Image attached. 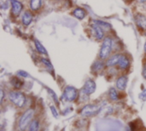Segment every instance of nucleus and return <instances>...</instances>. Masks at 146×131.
<instances>
[{
    "mask_svg": "<svg viewBox=\"0 0 146 131\" xmlns=\"http://www.w3.org/2000/svg\"><path fill=\"white\" fill-rule=\"evenodd\" d=\"M140 97H141V99H142L143 101H146V90H145L142 92Z\"/></svg>",
    "mask_w": 146,
    "mask_h": 131,
    "instance_id": "26",
    "label": "nucleus"
},
{
    "mask_svg": "<svg viewBox=\"0 0 146 131\" xmlns=\"http://www.w3.org/2000/svg\"><path fill=\"white\" fill-rule=\"evenodd\" d=\"M78 96V90L73 86H67L63 91V97L67 101H74Z\"/></svg>",
    "mask_w": 146,
    "mask_h": 131,
    "instance_id": "5",
    "label": "nucleus"
},
{
    "mask_svg": "<svg viewBox=\"0 0 146 131\" xmlns=\"http://www.w3.org/2000/svg\"><path fill=\"white\" fill-rule=\"evenodd\" d=\"M121 56H122V55H115L111 56L106 61V66H115L116 64H119V61H120Z\"/></svg>",
    "mask_w": 146,
    "mask_h": 131,
    "instance_id": "11",
    "label": "nucleus"
},
{
    "mask_svg": "<svg viewBox=\"0 0 146 131\" xmlns=\"http://www.w3.org/2000/svg\"><path fill=\"white\" fill-rule=\"evenodd\" d=\"M11 84L13 85V87H15V89H21L23 85V81L17 78H13L10 81Z\"/></svg>",
    "mask_w": 146,
    "mask_h": 131,
    "instance_id": "17",
    "label": "nucleus"
},
{
    "mask_svg": "<svg viewBox=\"0 0 146 131\" xmlns=\"http://www.w3.org/2000/svg\"><path fill=\"white\" fill-rule=\"evenodd\" d=\"M39 122L38 120H33L29 126V131H38Z\"/></svg>",
    "mask_w": 146,
    "mask_h": 131,
    "instance_id": "19",
    "label": "nucleus"
},
{
    "mask_svg": "<svg viewBox=\"0 0 146 131\" xmlns=\"http://www.w3.org/2000/svg\"><path fill=\"white\" fill-rule=\"evenodd\" d=\"M33 20V14L29 12V11H26L23 15H22V18H21V21L23 23L24 26H27L31 24Z\"/></svg>",
    "mask_w": 146,
    "mask_h": 131,
    "instance_id": "12",
    "label": "nucleus"
},
{
    "mask_svg": "<svg viewBox=\"0 0 146 131\" xmlns=\"http://www.w3.org/2000/svg\"><path fill=\"white\" fill-rule=\"evenodd\" d=\"M94 67H95V70H96V71L101 70V69L104 67V64H103L102 62H100V61H98V62H96Z\"/></svg>",
    "mask_w": 146,
    "mask_h": 131,
    "instance_id": "21",
    "label": "nucleus"
},
{
    "mask_svg": "<svg viewBox=\"0 0 146 131\" xmlns=\"http://www.w3.org/2000/svg\"><path fill=\"white\" fill-rule=\"evenodd\" d=\"M48 91L50 92L49 94H50V95L52 96V98L54 99V101H56V103H58V99H57V96H56V94H55V93H54V92H53V91H52L51 90H50V89L48 90Z\"/></svg>",
    "mask_w": 146,
    "mask_h": 131,
    "instance_id": "23",
    "label": "nucleus"
},
{
    "mask_svg": "<svg viewBox=\"0 0 146 131\" xmlns=\"http://www.w3.org/2000/svg\"><path fill=\"white\" fill-rule=\"evenodd\" d=\"M109 94H110V97L111 100H113V101L119 100L118 93H117V91H116V90L115 88H110V91H109Z\"/></svg>",
    "mask_w": 146,
    "mask_h": 131,
    "instance_id": "18",
    "label": "nucleus"
},
{
    "mask_svg": "<svg viewBox=\"0 0 146 131\" xmlns=\"http://www.w3.org/2000/svg\"><path fill=\"white\" fill-rule=\"evenodd\" d=\"M135 22L137 24V26L141 28L142 30L145 31L146 30V17L140 14V13H138L136 15H135Z\"/></svg>",
    "mask_w": 146,
    "mask_h": 131,
    "instance_id": "7",
    "label": "nucleus"
},
{
    "mask_svg": "<svg viewBox=\"0 0 146 131\" xmlns=\"http://www.w3.org/2000/svg\"><path fill=\"white\" fill-rule=\"evenodd\" d=\"M139 2H140V3H145V2H146V0H139Z\"/></svg>",
    "mask_w": 146,
    "mask_h": 131,
    "instance_id": "29",
    "label": "nucleus"
},
{
    "mask_svg": "<svg viewBox=\"0 0 146 131\" xmlns=\"http://www.w3.org/2000/svg\"><path fill=\"white\" fill-rule=\"evenodd\" d=\"M96 90V83L92 80V79H88L83 87V92L84 94L89 95H92V93H94Z\"/></svg>",
    "mask_w": 146,
    "mask_h": 131,
    "instance_id": "6",
    "label": "nucleus"
},
{
    "mask_svg": "<svg viewBox=\"0 0 146 131\" xmlns=\"http://www.w3.org/2000/svg\"><path fill=\"white\" fill-rule=\"evenodd\" d=\"M112 39L110 38H105L104 39L102 47L100 49V52H99V57L101 59H106L108 58V56L110 55L111 49H112Z\"/></svg>",
    "mask_w": 146,
    "mask_h": 131,
    "instance_id": "3",
    "label": "nucleus"
},
{
    "mask_svg": "<svg viewBox=\"0 0 146 131\" xmlns=\"http://www.w3.org/2000/svg\"><path fill=\"white\" fill-rule=\"evenodd\" d=\"M9 100L16 107H22L26 102V96L22 92L20 91H11L9 94Z\"/></svg>",
    "mask_w": 146,
    "mask_h": 131,
    "instance_id": "2",
    "label": "nucleus"
},
{
    "mask_svg": "<svg viewBox=\"0 0 146 131\" xmlns=\"http://www.w3.org/2000/svg\"><path fill=\"white\" fill-rule=\"evenodd\" d=\"M119 67L122 70H125V69H127L129 67V65H130V62H129V60L127 56L125 55H122L120 61H119Z\"/></svg>",
    "mask_w": 146,
    "mask_h": 131,
    "instance_id": "14",
    "label": "nucleus"
},
{
    "mask_svg": "<svg viewBox=\"0 0 146 131\" xmlns=\"http://www.w3.org/2000/svg\"><path fill=\"white\" fill-rule=\"evenodd\" d=\"M127 85V78L126 76L120 77L116 81V88L120 90H125Z\"/></svg>",
    "mask_w": 146,
    "mask_h": 131,
    "instance_id": "9",
    "label": "nucleus"
},
{
    "mask_svg": "<svg viewBox=\"0 0 146 131\" xmlns=\"http://www.w3.org/2000/svg\"><path fill=\"white\" fill-rule=\"evenodd\" d=\"M34 43H35V48L36 49L38 50V53L42 54V55H47V51L45 49V48L41 44V43H39L37 39L34 41Z\"/></svg>",
    "mask_w": 146,
    "mask_h": 131,
    "instance_id": "16",
    "label": "nucleus"
},
{
    "mask_svg": "<svg viewBox=\"0 0 146 131\" xmlns=\"http://www.w3.org/2000/svg\"><path fill=\"white\" fill-rule=\"evenodd\" d=\"M92 30H93V32H94V34H95V36H96V38H98V39H103V38H104V30H103V28L101 27V26H99L98 25H97L96 23H94V24H92Z\"/></svg>",
    "mask_w": 146,
    "mask_h": 131,
    "instance_id": "10",
    "label": "nucleus"
},
{
    "mask_svg": "<svg viewBox=\"0 0 146 131\" xmlns=\"http://www.w3.org/2000/svg\"><path fill=\"white\" fill-rule=\"evenodd\" d=\"M34 116V110L33 109H28L27 110L20 118L19 119V123H18V126L19 129L21 131L25 130L27 127V125L29 124H31L32 119Z\"/></svg>",
    "mask_w": 146,
    "mask_h": 131,
    "instance_id": "1",
    "label": "nucleus"
},
{
    "mask_svg": "<svg viewBox=\"0 0 146 131\" xmlns=\"http://www.w3.org/2000/svg\"><path fill=\"white\" fill-rule=\"evenodd\" d=\"M41 61H42L47 67L52 68V65H51V63H50L48 60H46V59H44V58H42V59H41Z\"/></svg>",
    "mask_w": 146,
    "mask_h": 131,
    "instance_id": "22",
    "label": "nucleus"
},
{
    "mask_svg": "<svg viewBox=\"0 0 146 131\" xmlns=\"http://www.w3.org/2000/svg\"><path fill=\"white\" fill-rule=\"evenodd\" d=\"M18 74H19L20 76H21V77H25V78L28 77L27 72H24V71H20V72H18Z\"/></svg>",
    "mask_w": 146,
    "mask_h": 131,
    "instance_id": "25",
    "label": "nucleus"
},
{
    "mask_svg": "<svg viewBox=\"0 0 146 131\" xmlns=\"http://www.w3.org/2000/svg\"><path fill=\"white\" fill-rule=\"evenodd\" d=\"M94 23H96L97 25H98L99 26H101L102 28H107V29H110V25L107 22H104V21H102V20H95Z\"/></svg>",
    "mask_w": 146,
    "mask_h": 131,
    "instance_id": "20",
    "label": "nucleus"
},
{
    "mask_svg": "<svg viewBox=\"0 0 146 131\" xmlns=\"http://www.w3.org/2000/svg\"><path fill=\"white\" fill-rule=\"evenodd\" d=\"M145 53H146V43H145Z\"/></svg>",
    "mask_w": 146,
    "mask_h": 131,
    "instance_id": "30",
    "label": "nucleus"
},
{
    "mask_svg": "<svg viewBox=\"0 0 146 131\" xmlns=\"http://www.w3.org/2000/svg\"><path fill=\"white\" fill-rule=\"evenodd\" d=\"M73 14L79 20H83L86 15V12L84 9L81 8H76L74 11H73Z\"/></svg>",
    "mask_w": 146,
    "mask_h": 131,
    "instance_id": "13",
    "label": "nucleus"
},
{
    "mask_svg": "<svg viewBox=\"0 0 146 131\" xmlns=\"http://www.w3.org/2000/svg\"><path fill=\"white\" fill-rule=\"evenodd\" d=\"M50 111H51V113H52V114H53V116H54L55 118H57V117H58L57 111H56V109L55 108L54 106H50Z\"/></svg>",
    "mask_w": 146,
    "mask_h": 131,
    "instance_id": "24",
    "label": "nucleus"
},
{
    "mask_svg": "<svg viewBox=\"0 0 146 131\" xmlns=\"http://www.w3.org/2000/svg\"><path fill=\"white\" fill-rule=\"evenodd\" d=\"M0 93H1V104L3 103V96H4V92H3V90H1V91H0Z\"/></svg>",
    "mask_w": 146,
    "mask_h": 131,
    "instance_id": "27",
    "label": "nucleus"
},
{
    "mask_svg": "<svg viewBox=\"0 0 146 131\" xmlns=\"http://www.w3.org/2000/svg\"><path fill=\"white\" fill-rule=\"evenodd\" d=\"M11 5H12V12L13 14L17 16L21 14V10H22V3H20L17 0H12L11 1Z\"/></svg>",
    "mask_w": 146,
    "mask_h": 131,
    "instance_id": "8",
    "label": "nucleus"
},
{
    "mask_svg": "<svg viewBox=\"0 0 146 131\" xmlns=\"http://www.w3.org/2000/svg\"><path fill=\"white\" fill-rule=\"evenodd\" d=\"M41 4H42V0H30V7L34 11L39 9Z\"/></svg>",
    "mask_w": 146,
    "mask_h": 131,
    "instance_id": "15",
    "label": "nucleus"
},
{
    "mask_svg": "<svg viewBox=\"0 0 146 131\" xmlns=\"http://www.w3.org/2000/svg\"><path fill=\"white\" fill-rule=\"evenodd\" d=\"M102 107L98 105H87L80 112V114L85 117H91L99 113Z\"/></svg>",
    "mask_w": 146,
    "mask_h": 131,
    "instance_id": "4",
    "label": "nucleus"
},
{
    "mask_svg": "<svg viewBox=\"0 0 146 131\" xmlns=\"http://www.w3.org/2000/svg\"><path fill=\"white\" fill-rule=\"evenodd\" d=\"M143 76H144V78L146 79V66H145L144 70H143Z\"/></svg>",
    "mask_w": 146,
    "mask_h": 131,
    "instance_id": "28",
    "label": "nucleus"
}]
</instances>
